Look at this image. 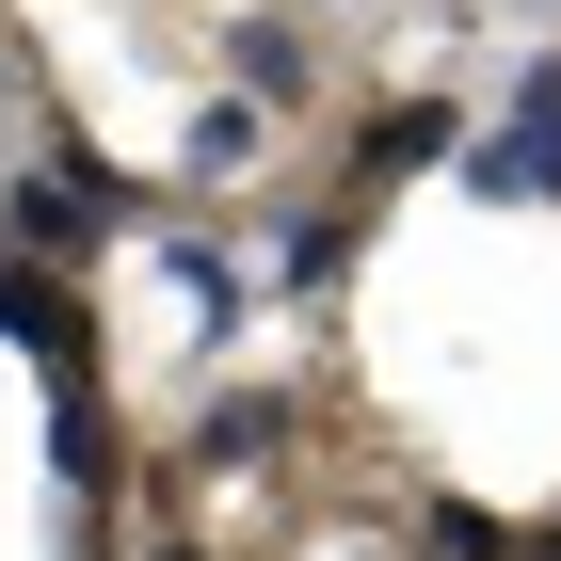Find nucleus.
<instances>
[{
    "instance_id": "f257e3e1",
    "label": "nucleus",
    "mask_w": 561,
    "mask_h": 561,
    "mask_svg": "<svg viewBox=\"0 0 561 561\" xmlns=\"http://www.w3.org/2000/svg\"><path fill=\"white\" fill-rule=\"evenodd\" d=\"M145 209H161L145 176H113L96 145H65V129H48L33 161H16V193H0V225H16L0 257H48V273H65V257H96L113 225H145Z\"/></svg>"
},
{
    "instance_id": "f03ea898",
    "label": "nucleus",
    "mask_w": 561,
    "mask_h": 561,
    "mask_svg": "<svg viewBox=\"0 0 561 561\" xmlns=\"http://www.w3.org/2000/svg\"><path fill=\"white\" fill-rule=\"evenodd\" d=\"M449 176H466L481 209H561V48H529V65H514V96L449 145Z\"/></svg>"
},
{
    "instance_id": "7ed1b4c3",
    "label": "nucleus",
    "mask_w": 561,
    "mask_h": 561,
    "mask_svg": "<svg viewBox=\"0 0 561 561\" xmlns=\"http://www.w3.org/2000/svg\"><path fill=\"white\" fill-rule=\"evenodd\" d=\"M0 337L33 353L48 386H96V289H81V273H48V257H0Z\"/></svg>"
},
{
    "instance_id": "20e7f679",
    "label": "nucleus",
    "mask_w": 561,
    "mask_h": 561,
    "mask_svg": "<svg viewBox=\"0 0 561 561\" xmlns=\"http://www.w3.org/2000/svg\"><path fill=\"white\" fill-rule=\"evenodd\" d=\"M449 145H466V113H449V96H386V113L353 129V161H337V193H321V209H353V225H369L401 176H417V161H449Z\"/></svg>"
},
{
    "instance_id": "39448f33",
    "label": "nucleus",
    "mask_w": 561,
    "mask_h": 561,
    "mask_svg": "<svg viewBox=\"0 0 561 561\" xmlns=\"http://www.w3.org/2000/svg\"><path fill=\"white\" fill-rule=\"evenodd\" d=\"M161 273H176V305H193V337H241V321H257V273H241V241H209V225H176L161 241Z\"/></svg>"
},
{
    "instance_id": "423d86ee",
    "label": "nucleus",
    "mask_w": 561,
    "mask_h": 561,
    "mask_svg": "<svg viewBox=\"0 0 561 561\" xmlns=\"http://www.w3.org/2000/svg\"><path fill=\"white\" fill-rule=\"evenodd\" d=\"M225 81H241V113H273V96L321 81V33L305 16H225Z\"/></svg>"
},
{
    "instance_id": "0eeeda50",
    "label": "nucleus",
    "mask_w": 561,
    "mask_h": 561,
    "mask_svg": "<svg viewBox=\"0 0 561 561\" xmlns=\"http://www.w3.org/2000/svg\"><path fill=\"white\" fill-rule=\"evenodd\" d=\"M257 161H273V113H241V96H209V113L176 129V193H241Z\"/></svg>"
},
{
    "instance_id": "6e6552de",
    "label": "nucleus",
    "mask_w": 561,
    "mask_h": 561,
    "mask_svg": "<svg viewBox=\"0 0 561 561\" xmlns=\"http://www.w3.org/2000/svg\"><path fill=\"white\" fill-rule=\"evenodd\" d=\"M289 433H305V417H289V386H225L209 417H193V466H209V481H225V466H273Z\"/></svg>"
},
{
    "instance_id": "1a4fd4ad",
    "label": "nucleus",
    "mask_w": 561,
    "mask_h": 561,
    "mask_svg": "<svg viewBox=\"0 0 561 561\" xmlns=\"http://www.w3.org/2000/svg\"><path fill=\"white\" fill-rule=\"evenodd\" d=\"M113 466H129V449H113L96 386H48V481H65V497H113Z\"/></svg>"
},
{
    "instance_id": "9d476101",
    "label": "nucleus",
    "mask_w": 561,
    "mask_h": 561,
    "mask_svg": "<svg viewBox=\"0 0 561 561\" xmlns=\"http://www.w3.org/2000/svg\"><path fill=\"white\" fill-rule=\"evenodd\" d=\"M257 289H305V305H321V289H353V209H305L289 241H273V273H257Z\"/></svg>"
},
{
    "instance_id": "9b49d317",
    "label": "nucleus",
    "mask_w": 561,
    "mask_h": 561,
    "mask_svg": "<svg viewBox=\"0 0 561 561\" xmlns=\"http://www.w3.org/2000/svg\"><path fill=\"white\" fill-rule=\"evenodd\" d=\"M401 561H514V529L481 514V497H417L401 514Z\"/></svg>"
},
{
    "instance_id": "f8f14e48",
    "label": "nucleus",
    "mask_w": 561,
    "mask_h": 561,
    "mask_svg": "<svg viewBox=\"0 0 561 561\" xmlns=\"http://www.w3.org/2000/svg\"><path fill=\"white\" fill-rule=\"evenodd\" d=\"M514 561H561V514H546V529H514Z\"/></svg>"
},
{
    "instance_id": "ddd939ff",
    "label": "nucleus",
    "mask_w": 561,
    "mask_h": 561,
    "mask_svg": "<svg viewBox=\"0 0 561 561\" xmlns=\"http://www.w3.org/2000/svg\"><path fill=\"white\" fill-rule=\"evenodd\" d=\"M161 561H193V546H161Z\"/></svg>"
}]
</instances>
